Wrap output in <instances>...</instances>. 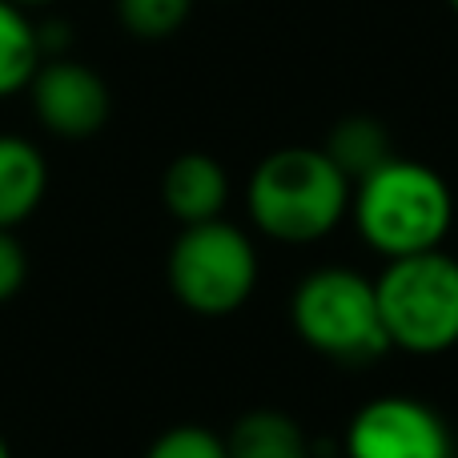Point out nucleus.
Segmentation results:
<instances>
[{"label":"nucleus","mask_w":458,"mask_h":458,"mask_svg":"<svg viewBox=\"0 0 458 458\" xmlns=\"http://www.w3.org/2000/svg\"><path fill=\"white\" fill-rule=\"evenodd\" d=\"M354 185L346 182L338 165L326 157V149H277L253 169L245 201L250 217L274 242L306 245L326 237L346 217Z\"/></svg>","instance_id":"obj_1"},{"label":"nucleus","mask_w":458,"mask_h":458,"mask_svg":"<svg viewBox=\"0 0 458 458\" xmlns=\"http://www.w3.org/2000/svg\"><path fill=\"white\" fill-rule=\"evenodd\" d=\"M354 217L366 242L390 261L414 258L443 245L454 222V198L451 185L430 165L394 153L382 169L358 182Z\"/></svg>","instance_id":"obj_2"},{"label":"nucleus","mask_w":458,"mask_h":458,"mask_svg":"<svg viewBox=\"0 0 458 458\" xmlns=\"http://www.w3.org/2000/svg\"><path fill=\"white\" fill-rule=\"evenodd\" d=\"M293 330L310 350L362 366L390 350L378 290L354 269H318L293 293Z\"/></svg>","instance_id":"obj_3"},{"label":"nucleus","mask_w":458,"mask_h":458,"mask_svg":"<svg viewBox=\"0 0 458 458\" xmlns=\"http://www.w3.org/2000/svg\"><path fill=\"white\" fill-rule=\"evenodd\" d=\"M390 346L443 354L458 342V261L443 250L394 258L374 282Z\"/></svg>","instance_id":"obj_4"},{"label":"nucleus","mask_w":458,"mask_h":458,"mask_svg":"<svg viewBox=\"0 0 458 458\" xmlns=\"http://www.w3.org/2000/svg\"><path fill=\"white\" fill-rule=\"evenodd\" d=\"M169 285L193 314H233L258 285L253 242L229 222L185 225L169 253Z\"/></svg>","instance_id":"obj_5"},{"label":"nucleus","mask_w":458,"mask_h":458,"mask_svg":"<svg viewBox=\"0 0 458 458\" xmlns=\"http://www.w3.org/2000/svg\"><path fill=\"white\" fill-rule=\"evenodd\" d=\"M350 458H454L451 430L414 398H378L362 406L346 435Z\"/></svg>","instance_id":"obj_6"},{"label":"nucleus","mask_w":458,"mask_h":458,"mask_svg":"<svg viewBox=\"0 0 458 458\" xmlns=\"http://www.w3.org/2000/svg\"><path fill=\"white\" fill-rule=\"evenodd\" d=\"M32 113L56 137L85 141L109 121V85L81 61H48L29 85Z\"/></svg>","instance_id":"obj_7"},{"label":"nucleus","mask_w":458,"mask_h":458,"mask_svg":"<svg viewBox=\"0 0 458 458\" xmlns=\"http://www.w3.org/2000/svg\"><path fill=\"white\" fill-rule=\"evenodd\" d=\"M161 198L182 225H206L222 217L229 177L209 153H182L161 177Z\"/></svg>","instance_id":"obj_8"},{"label":"nucleus","mask_w":458,"mask_h":458,"mask_svg":"<svg viewBox=\"0 0 458 458\" xmlns=\"http://www.w3.org/2000/svg\"><path fill=\"white\" fill-rule=\"evenodd\" d=\"M48 169L37 145L0 133V229L21 225L40 206Z\"/></svg>","instance_id":"obj_9"},{"label":"nucleus","mask_w":458,"mask_h":458,"mask_svg":"<svg viewBox=\"0 0 458 458\" xmlns=\"http://www.w3.org/2000/svg\"><path fill=\"white\" fill-rule=\"evenodd\" d=\"M326 157L346 174L350 185L366 182L374 169H382L390 157H394V145H390V133L382 121L374 117H346L330 129L326 137Z\"/></svg>","instance_id":"obj_10"},{"label":"nucleus","mask_w":458,"mask_h":458,"mask_svg":"<svg viewBox=\"0 0 458 458\" xmlns=\"http://www.w3.org/2000/svg\"><path fill=\"white\" fill-rule=\"evenodd\" d=\"M229 458H310V443L298 419L282 411H250L225 438Z\"/></svg>","instance_id":"obj_11"},{"label":"nucleus","mask_w":458,"mask_h":458,"mask_svg":"<svg viewBox=\"0 0 458 458\" xmlns=\"http://www.w3.org/2000/svg\"><path fill=\"white\" fill-rule=\"evenodd\" d=\"M40 29L16 8L13 0H0V97L21 93L32 85L40 69Z\"/></svg>","instance_id":"obj_12"},{"label":"nucleus","mask_w":458,"mask_h":458,"mask_svg":"<svg viewBox=\"0 0 458 458\" xmlns=\"http://www.w3.org/2000/svg\"><path fill=\"white\" fill-rule=\"evenodd\" d=\"M193 0H117L121 29L137 40H165L185 24Z\"/></svg>","instance_id":"obj_13"},{"label":"nucleus","mask_w":458,"mask_h":458,"mask_svg":"<svg viewBox=\"0 0 458 458\" xmlns=\"http://www.w3.org/2000/svg\"><path fill=\"white\" fill-rule=\"evenodd\" d=\"M145 458H229V451H225V438L209 435V430L177 427L169 435H161Z\"/></svg>","instance_id":"obj_14"},{"label":"nucleus","mask_w":458,"mask_h":458,"mask_svg":"<svg viewBox=\"0 0 458 458\" xmlns=\"http://www.w3.org/2000/svg\"><path fill=\"white\" fill-rule=\"evenodd\" d=\"M29 277V261H24L21 242L13 237V229H0V301L16 298Z\"/></svg>","instance_id":"obj_15"},{"label":"nucleus","mask_w":458,"mask_h":458,"mask_svg":"<svg viewBox=\"0 0 458 458\" xmlns=\"http://www.w3.org/2000/svg\"><path fill=\"white\" fill-rule=\"evenodd\" d=\"M16 8H29V4H48V0H13Z\"/></svg>","instance_id":"obj_16"},{"label":"nucleus","mask_w":458,"mask_h":458,"mask_svg":"<svg viewBox=\"0 0 458 458\" xmlns=\"http://www.w3.org/2000/svg\"><path fill=\"white\" fill-rule=\"evenodd\" d=\"M0 458H13V454H8V443H4V435H0Z\"/></svg>","instance_id":"obj_17"},{"label":"nucleus","mask_w":458,"mask_h":458,"mask_svg":"<svg viewBox=\"0 0 458 458\" xmlns=\"http://www.w3.org/2000/svg\"><path fill=\"white\" fill-rule=\"evenodd\" d=\"M451 4H454V8H458V0H451Z\"/></svg>","instance_id":"obj_18"},{"label":"nucleus","mask_w":458,"mask_h":458,"mask_svg":"<svg viewBox=\"0 0 458 458\" xmlns=\"http://www.w3.org/2000/svg\"><path fill=\"white\" fill-rule=\"evenodd\" d=\"M346 458H350V454H346Z\"/></svg>","instance_id":"obj_19"}]
</instances>
